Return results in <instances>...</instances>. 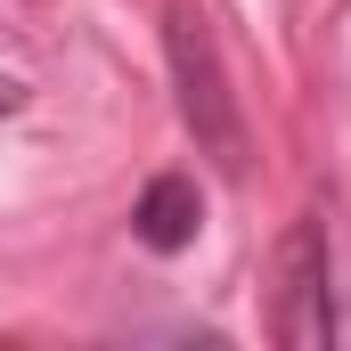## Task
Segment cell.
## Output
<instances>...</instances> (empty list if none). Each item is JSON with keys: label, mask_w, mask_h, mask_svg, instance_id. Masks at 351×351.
Returning <instances> with one entry per match:
<instances>
[{"label": "cell", "mask_w": 351, "mask_h": 351, "mask_svg": "<svg viewBox=\"0 0 351 351\" xmlns=\"http://www.w3.org/2000/svg\"><path fill=\"white\" fill-rule=\"evenodd\" d=\"M269 335L286 351H327L335 343V245H327V221H319V213H302V221L278 237Z\"/></svg>", "instance_id": "cell-2"}, {"label": "cell", "mask_w": 351, "mask_h": 351, "mask_svg": "<svg viewBox=\"0 0 351 351\" xmlns=\"http://www.w3.org/2000/svg\"><path fill=\"white\" fill-rule=\"evenodd\" d=\"M196 229H204V196H196L188 172H156L147 188H139V204H131V237H139L147 254H188Z\"/></svg>", "instance_id": "cell-3"}, {"label": "cell", "mask_w": 351, "mask_h": 351, "mask_svg": "<svg viewBox=\"0 0 351 351\" xmlns=\"http://www.w3.org/2000/svg\"><path fill=\"white\" fill-rule=\"evenodd\" d=\"M164 58H172L180 123H188L196 156H213L221 172L237 180V172H245V114H237V90H229V74H221V41H213V25H204L188 0L164 16Z\"/></svg>", "instance_id": "cell-1"}, {"label": "cell", "mask_w": 351, "mask_h": 351, "mask_svg": "<svg viewBox=\"0 0 351 351\" xmlns=\"http://www.w3.org/2000/svg\"><path fill=\"white\" fill-rule=\"evenodd\" d=\"M25 98H33V90L16 82V74H0V123H8V114H25Z\"/></svg>", "instance_id": "cell-4"}]
</instances>
